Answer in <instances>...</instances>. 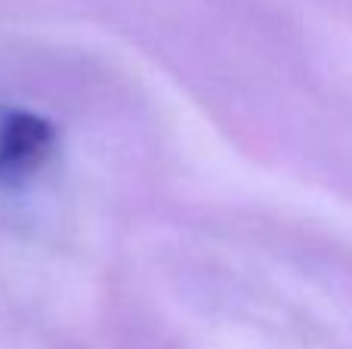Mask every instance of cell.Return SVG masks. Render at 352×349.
Masks as SVG:
<instances>
[{"label":"cell","mask_w":352,"mask_h":349,"mask_svg":"<svg viewBox=\"0 0 352 349\" xmlns=\"http://www.w3.org/2000/svg\"><path fill=\"white\" fill-rule=\"evenodd\" d=\"M56 148V127L31 111H6L0 117V183L22 185L47 164Z\"/></svg>","instance_id":"6da1fadb"}]
</instances>
